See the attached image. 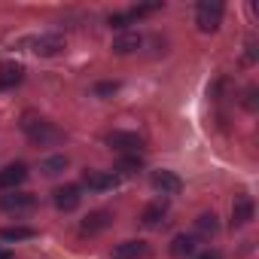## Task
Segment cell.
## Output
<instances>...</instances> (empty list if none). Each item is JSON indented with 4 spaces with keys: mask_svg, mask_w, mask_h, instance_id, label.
I'll return each instance as SVG.
<instances>
[{
    "mask_svg": "<svg viewBox=\"0 0 259 259\" xmlns=\"http://www.w3.org/2000/svg\"><path fill=\"white\" fill-rule=\"evenodd\" d=\"M116 259H147L150 256V244L147 241H122L116 250H113Z\"/></svg>",
    "mask_w": 259,
    "mask_h": 259,
    "instance_id": "7c38bea8",
    "label": "cell"
},
{
    "mask_svg": "<svg viewBox=\"0 0 259 259\" xmlns=\"http://www.w3.org/2000/svg\"><path fill=\"white\" fill-rule=\"evenodd\" d=\"M116 183H119V174H113V171H89V174H85V186H89L92 192L116 189Z\"/></svg>",
    "mask_w": 259,
    "mask_h": 259,
    "instance_id": "30bf717a",
    "label": "cell"
},
{
    "mask_svg": "<svg viewBox=\"0 0 259 259\" xmlns=\"http://www.w3.org/2000/svg\"><path fill=\"white\" fill-rule=\"evenodd\" d=\"M110 223H113V213H110V210H92V213L82 220L79 232H82V235H98V232H104Z\"/></svg>",
    "mask_w": 259,
    "mask_h": 259,
    "instance_id": "8fae6325",
    "label": "cell"
},
{
    "mask_svg": "<svg viewBox=\"0 0 259 259\" xmlns=\"http://www.w3.org/2000/svg\"><path fill=\"white\" fill-rule=\"evenodd\" d=\"M61 49H64V37H58V34H43V37H34L31 40V52H37L43 58L58 55Z\"/></svg>",
    "mask_w": 259,
    "mask_h": 259,
    "instance_id": "ba28073f",
    "label": "cell"
},
{
    "mask_svg": "<svg viewBox=\"0 0 259 259\" xmlns=\"http://www.w3.org/2000/svg\"><path fill=\"white\" fill-rule=\"evenodd\" d=\"M79 201H82V189H79V186L67 183V186H58V189H55V207H58V210L70 213V210L79 207Z\"/></svg>",
    "mask_w": 259,
    "mask_h": 259,
    "instance_id": "52a82bcc",
    "label": "cell"
},
{
    "mask_svg": "<svg viewBox=\"0 0 259 259\" xmlns=\"http://www.w3.org/2000/svg\"><path fill=\"white\" fill-rule=\"evenodd\" d=\"M141 43H144V40H141L138 31H122V34L113 40V52H116V55H132V52L141 49Z\"/></svg>",
    "mask_w": 259,
    "mask_h": 259,
    "instance_id": "5bb4252c",
    "label": "cell"
},
{
    "mask_svg": "<svg viewBox=\"0 0 259 259\" xmlns=\"http://www.w3.org/2000/svg\"><path fill=\"white\" fill-rule=\"evenodd\" d=\"M253 198L250 195H238L235 204H232V226H247L253 220Z\"/></svg>",
    "mask_w": 259,
    "mask_h": 259,
    "instance_id": "4fadbf2b",
    "label": "cell"
},
{
    "mask_svg": "<svg viewBox=\"0 0 259 259\" xmlns=\"http://www.w3.org/2000/svg\"><path fill=\"white\" fill-rule=\"evenodd\" d=\"M107 25H110V28H116V31H125L128 25H132V16H128V13H116V16H110V19H107Z\"/></svg>",
    "mask_w": 259,
    "mask_h": 259,
    "instance_id": "44dd1931",
    "label": "cell"
},
{
    "mask_svg": "<svg viewBox=\"0 0 259 259\" xmlns=\"http://www.w3.org/2000/svg\"><path fill=\"white\" fill-rule=\"evenodd\" d=\"M40 171H43L46 177H55V174L67 171V156H49V159H43V162H40Z\"/></svg>",
    "mask_w": 259,
    "mask_h": 259,
    "instance_id": "d6986e66",
    "label": "cell"
},
{
    "mask_svg": "<svg viewBox=\"0 0 259 259\" xmlns=\"http://www.w3.org/2000/svg\"><path fill=\"white\" fill-rule=\"evenodd\" d=\"M220 22H223V4L220 0H201L198 10H195V25L204 34H210V31L220 28Z\"/></svg>",
    "mask_w": 259,
    "mask_h": 259,
    "instance_id": "6da1fadb",
    "label": "cell"
},
{
    "mask_svg": "<svg viewBox=\"0 0 259 259\" xmlns=\"http://www.w3.org/2000/svg\"><path fill=\"white\" fill-rule=\"evenodd\" d=\"M116 89H119V82H98V85H95V95L104 98V95H113Z\"/></svg>",
    "mask_w": 259,
    "mask_h": 259,
    "instance_id": "7402d4cb",
    "label": "cell"
},
{
    "mask_svg": "<svg viewBox=\"0 0 259 259\" xmlns=\"http://www.w3.org/2000/svg\"><path fill=\"white\" fill-rule=\"evenodd\" d=\"M25 79V67L16 64V61H7V64H0V92H10L16 85H22Z\"/></svg>",
    "mask_w": 259,
    "mask_h": 259,
    "instance_id": "9c48e42d",
    "label": "cell"
},
{
    "mask_svg": "<svg viewBox=\"0 0 259 259\" xmlns=\"http://www.w3.org/2000/svg\"><path fill=\"white\" fill-rule=\"evenodd\" d=\"M217 232H220L217 213H201V217L195 220V235H201V238H213Z\"/></svg>",
    "mask_w": 259,
    "mask_h": 259,
    "instance_id": "e0dca14e",
    "label": "cell"
},
{
    "mask_svg": "<svg viewBox=\"0 0 259 259\" xmlns=\"http://www.w3.org/2000/svg\"><path fill=\"white\" fill-rule=\"evenodd\" d=\"M150 183H153V189L162 192V195H180V192H183V180H180L174 171H153Z\"/></svg>",
    "mask_w": 259,
    "mask_h": 259,
    "instance_id": "5b68a950",
    "label": "cell"
},
{
    "mask_svg": "<svg viewBox=\"0 0 259 259\" xmlns=\"http://www.w3.org/2000/svg\"><path fill=\"white\" fill-rule=\"evenodd\" d=\"M0 259H13V250H7V247H0Z\"/></svg>",
    "mask_w": 259,
    "mask_h": 259,
    "instance_id": "cb8c5ba5",
    "label": "cell"
},
{
    "mask_svg": "<svg viewBox=\"0 0 259 259\" xmlns=\"http://www.w3.org/2000/svg\"><path fill=\"white\" fill-rule=\"evenodd\" d=\"M141 168H144V159H141V156H122L119 165H116L119 174H135V171H141Z\"/></svg>",
    "mask_w": 259,
    "mask_h": 259,
    "instance_id": "ffe728a7",
    "label": "cell"
},
{
    "mask_svg": "<svg viewBox=\"0 0 259 259\" xmlns=\"http://www.w3.org/2000/svg\"><path fill=\"white\" fill-rule=\"evenodd\" d=\"M192 259H223L217 250H204V253H198V256H192Z\"/></svg>",
    "mask_w": 259,
    "mask_h": 259,
    "instance_id": "603a6c76",
    "label": "cell"
},
{
    "mask_svg": "<svg viewBox=\"0 0 259 259\" xmlns=\"http://www.w3.org/2000/svg\"><path fill=\"white\" fill-rule=\"evenodd\" d=\"M25 180H28V165H22V162H13V165H7V168H0V189L13 192V189L22 186Z\"/></svg>",
    "mask_w": 259,
    "mask_h": 259,
    "instance_id": "8992f818",
    "label": "cell"
},
{
    "mask_svg": "<svg viewBox=\"0 0 259 259\" xmlns=\"http://www.w3.org/2000/svg\"><path fill=\"white\" fill-rule=\"evenodd\" d=\"M37 207V198L31 192H10V195H0V210H7V213H16V217H25Z\"/></svg>",
    "mask_w": 259,
    "mask_h": 259,
    "instance_id": "7a4b0ae2",
    "label": "cell"
},
{
    "mask_svg": "<svg viewBox=\"0 0 259 259\" xmlns=\"http://www.w3.org/2000/svg\"><path fill=\"white\" fill-rule=\"evenodd\" d=\"M107 144H110L113 150H119V153L138 156V153H141V147H144V138H141V135H135V132H113V135H107Z\"/></svg>",
    "mask_w": 259,
    "mask_h": 259,
    "instance_id": "3957f363",
    "label": "cell"
},
{
    "mask_svg": "<svg viewBox=\"0 0 259 259\" xmlns=\"http://www.w3.org/2000/svg\"><path fill=\"white\" fill-rule=\"evenodd\" d=\"M195 244H198V238H195V235H177V238L171 241V256H174V259L195 256Z\"/></svg>",
    "mask_w": 259,
    "mask_h": 259,
    "instance_id": "2e32d148",
    "label": "cell"
},
{
    "mask_svg": "<svg viewBox=\"0 0 259 259\" xmlns=\"http://www.w3.org/2000/svg\"><path fill=\"white\" fill-rule=\"evenodd\" d=\"M165 217H168V201H162V198H159V201H153V204H147V207H144V213H141V223L153 229V226H159Z\"/></svg>",
    "mask_w": 259,
    "mask_h": 259,
    "instance_id": "9a60e30c",
    "label": "cell"
},
{
    "mask_svg": "<svg viewBox=\"0 0 259 259\" xmlns=\"http://www.w3.org/2000/svg\"><path fill=\"white\" fill-rule=\"evenodd\" d=\"M37 232L31 226H4V229H0V238H4V241H28Z\"/></svg>",
    "mask_w": 259,
    "mask_h": 259,
    "instance_id": "ac0fdd59",
    "label": "cell"
},
{
    "mask_svg": "<svg viewBox=\"0 0 259 259\" xmlns=\"http://www.w3.org/2000/svg\"><path fill=\"white\" fill-rule=\"evenodd\" d=\"M28 138H31V144H37V147H49V144H58L61 138H64V132L61 128H55L52 122H37L31 132H28Z\"/></svg>",
    "mask_w": 259,
    "mask_h": 259,
    "instance_id": "277c9868",
    "label": "cell"
}]
</instances>
